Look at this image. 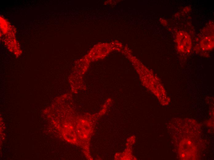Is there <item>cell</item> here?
Masks as SVG:
<instances>
[{
	"label": "cell",
	"mask_w": 214,
	"mask_h": 160,
	"mask_svg": "<svg viewBox=\"0 0 214 160\" xmlns=\"http://www.w3.org/2000/svg\"><path fill=\"white\" fill-rule=\"evenodd\" d=\"M176 41L178 48L184 53L189 52L192 46V41L190 36L186 32L180 31L176 36Z\"/></svg>",
	"instance_id": "1"
},
{
	"label": "cell",
	"mask_w": 214,
	"mask_h": 160,
	"mask_svg": "<svg viewBox=\"0 0 214 160\" xmlns=\"http://www.w3.org/2000/svg\"><path fill=\"white\" fill-rule=\"evenodd\" d=\"M202 48L205 50H210L213 46V38L207 37L204 38L201 42Z\"/></svg>",
	"instance_id": "2"
}]
</instances>
